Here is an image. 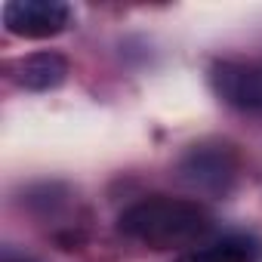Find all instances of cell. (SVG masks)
I'll use <instances>...</instances> for the list:
<instances>
[{
	"label": "cell",
	"mask_w": 262,
	"mask_h": 262,
	"mask_svg": "<svg viewBox=\"0 0 262 262\" xmlns=\"http://www.w3.org/2000/svg\"><path fill=\"white\" fill-rule=\"evenodd\" d=\"M213 228V216L191 198L151 194L139 198L117 216V231L151 250H176L198 244Z\"/></svg>",
	"instance_id": "obj_1"
},
{
	"label": "cell",
	"mask_w": 262,
	"mask_h": 262,
	"mask_svg": "<svg viewBox=\"0 0 262 262\" xmlns=\"http://www.w3.org/2000/svg\"><path fill=\"white\" fill-rule=\"evenodd\" d=\"M65 77H68V59L56 50L31 53V56L19 59V65H16V83L31 93L56 90L65 83Z\"/></svg>",
	"instance_id": "obj_5"
},
{
	"label": "cell",
	"mask_w": 262,
	"mask_h": 262,
	"mask_svg": "<svg viewBox=\"0 0 262 262\" xmlns=\"http://www.w3.org/2000/svg\"><path fill=\"white\" fill-rule=\"evenodd\" d=\"M241 176V155L228 142H198L191 145L179 164H176V179L191 188L194 194L207 198H225Z\"/></svg>",
	"instance_id": "obj_2"
},
{
	"label": "cell",
	"mask_w": 262,
	"mask_h": 262,
	"mask_svg": "<svg viewBox=\"0 0 262 262\" xmlns=\"http://www.w3.org/2000/svg\"><path fill=\"white\" fill-rule=\"evenodd\" d=\"M213 93L234 111L262 114V62L222 59L210 68Z\"/></svg>",
	"instance_id": "obj_3"
},
{
	"label": "cell",
	"mask_w": 262,
	"mask_h": 262,
	"mask_svg": "<svg viewBox=\"0 0 262 262\" xmlns=\"http://www.w3.org/2000/svg\"><path fill=\"white\" fill-rule=\"evenodd\" d=\"M262 241L253 234H222L204 247H194L179 262H259Z\"/></svg>",
	"instance_id": "obj_6"
},
{
	"label": "cell",
	"mask_w": 262,
	"mask_h": 262,
	"mask_svg": "<svg viewBox=\"0 0 262 262\" xmlns=\"http://www.w3.org/2000/svg\"><path fill=\"white\" fill-rule=\"evenodd\" d=\"M4 25L16 37L43 40L71 25V10L59 0H13L4 7Z\"/></svg>",
	"instance_id": "obj_4"
}]
</instances>
